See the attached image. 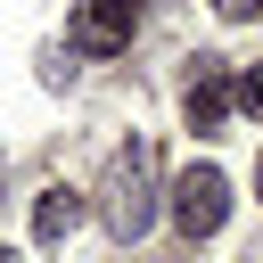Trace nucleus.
Segmentation results:
<instances>
[{
	"mask_svg": "<svg viewBox=\"0 0 263 263\" xmlns=\"http://www.w3.org/2000/svg\"><path fill=\"white\" fill-rule=\"evenodd\" d=\"M99 222H107V238H148V222H156V148L148 140H132V148H115V164H107V189H99Z\"/></svg>",
	"mask_w": 263,
	"mask_h": 263,
	"instance_id": "f257e3e1",
	"label": "nucleus"
},
{
	"mask_svg": "<svg viewBox=\"0 0 263 263\" xmlns=\"http://www.w3.org/2000/svg\"><path fill=\"white\" fill-rule=\"evenodd\" d=\"M164 214H173L181 238H214V230L230 222V181H222V164H189V173L164 189Z\"/></svg>",
	"mask_w": 263,
	"mask_h": 263,
	"instance_id": "f03ea898",
	"label": "nucleus"
},
{
	"mask_svg": "<svg viewBox=\"0 0 263 263\" xmlns=\"http://www.w3.org/2000/svg\"><path fill=\"white\" fill-rule=\"evenodd\" d=\"M132 33H140V16H132V8H107V0H82V8L66 16V41H74L82 58H115V49H132Z\"/></svg>",
	"mask_w": 263,
	"mask_h": 263,
	"instance_id": "7ed1b4c3",
	"label": "nucleus"
},
{
	"mask_svg": "<svg viewBox=\"0 0 263 263\" xmlns=\"http://www.w3.org/2000/svg\"><path fill=\"white\" fill-rule=\"evenodd\" d=\"M230 107H238V99H230V66H222V58H197V74H189V90H181L189 132H222Z\"/></svg>",
	"mask_w": 263,
	"mask_h": 263,
	"instance_id": "20e7f679",
	"label": "nucleus"
},
{
	"mask_svg": "<svg viewBox=\"0 0 263 263\" xmlns=\"http://www.w3.org/2000/svg\"><path fill=\"white\" fill-rule=\"evenodd\" d=\"M82 214H90V197L58 181V189H41V197H33V238H41V247H58V238H66Z\"/></svg>",
	"mask_w": 263,
	"mask_h": 263,
	"instance_id": "39448f33",
	"label": "nucleus"
},
{
	"mask_svg": "<svg viewBox=\"0 0 263 263\" xmlns=\"http://www.w3.org/2000/svg\"><path fill=\"white\" fill-rule=\"evenodd\" d=\"M230 99H238V107H247V115H255V123H263V66H247V74H238V82H230Z\"/></svg>",
	"mask_w": 263,
	"mask_h": 263,
	"instance_id": "423d86ee",
	"label": "nucleus"
},
{
	"mask_svg": "<svg viewBox=\"0 0 263 263\" xmlns=\"http://www.w3.org/2000/svg\"><path fill=\"white\" fill-rule=\"evenodd\" d=\"M214 16H230V25H247V16H263V0H214Z\"/></svg>",
	"mask_w": 263,
	"mask_h": 263,
	"instance_id": "0eeeda50",
	"label": "nucleus"
},
{
	"mask_svg": "<svg viewBox=\"0 0 263 263\" xmlns=\"http://www.w3.org/2000/svg\"><path fill=\"white\" fill-rule=\"evenodd\" d=\"M107 8H132V16H140V8H148V0H107Z\"/></svg>",
	"mask_w": 263,
	"mask_h": 263,
	"instance_id": "6e6552de",
	"label": "nucleus"
},
{
	"mask_svg": "<svg viewBox=\"0 0 263 263\" xmlns=\"http://www.w3.org/2000/svg\"><path fill=\"white\" fill-rule=\"evenodd\" d=\"M255 197H263V156H255Z\"/></svg>",
	"mask_w": 263,
	"mask_h": 263,
	"instance_id": "1a4fd4ad",
	"label": "nucleus"
},
{
	"mask_svg": "<svg viewBox=\"0 0 263 263\" xmlns=\"http://www.w3.org/2000/svg\"><path fill=\"white\" fill-rule=\"evenodd\" d=\"M0 263H16V255H8V247H0Z\"/></svg>",
	"mask_w": 263,
	"mask_h": 263,
	"instance_id": "9d476101",
	"label": "nucleus"
}]
</instances>
